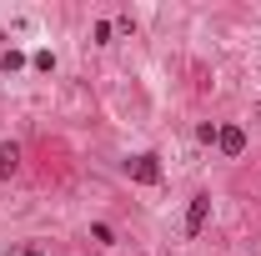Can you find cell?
<instances>
[{"mask_svg": "<svg viewBox=\"0 0 261 256\" xmlns=\"http://www.w3.org/2000/svg\"><path fill=\"white\" fill-rule=\"evenodd\" d=\"M216 146H221V156H241V151H246V131L241 126H221Z\"/></svg>", "mask_w": 261, "mask_h": 256, "instance_id": "cell-3", "label": "cell"}, {"mask_svg": "<svg viewBox=\"0 0 261 256\" xmlns=\"http://www.w3.org/2000/svg\"><path fill=\"white\" fill-rule=\"evenodd\" d=\"M20 171V146L10 141V146H0V176H15Z\"/></svg>", "mask_w": 261, "mask_h": 256, "instance_id": "cell-4", "label": "cell"}, {"mask_svg": "<svg viewBox=\"0 0 261 256\" xmlns=\"http://www.w3.org/2000/svg\"><path fill=\"white\" fill-rule=\"evenodd\" d=\"M0 65H5V70H20V65H25V56H20V50H5V56H0Z\"/></svg>", "mask_w": 261, "mask_h": 256, "instance_id": "cell-6", "label": "cell"}, {"mask_svg": "<svg viewBox=\"0 0 261 256\" xmlns=\"http://www.w3.org/2000/svg\"><path fill=\"white\" fill-rule=\"evenodd\" d=\"M206 221H211V191H196L191 206H186V241H196L206 231Z\"/></svg>", "mask_w": 261, "mask_h": 256, "instance_id": "cell-1", "label": "cell"}, {"mask_svg": "<svg viewBox=\"0 0 261 256\" xmlns=\"http://www.w3.org/2000/svg\"><path fill=\"white\" fill-rule=\"evenodd\" d=\"M126 176L136 181V186H156V181H161V161L151 156V151H141V156L126 161Z\"/></svg>", "mask_w": 261, "mask_h": 256, "instance_id": "cell-2", "label": "cell"}, {"mask_svg": "<svg viewBox=\"0 0 261 256\" xmlns=\"http://www.w3.org/2000/svg\"><path fill=\"white\" fill-rule=\"evenodd\" d=\"M91 40H100V45H106V40H111V20H96V31H91Z\"/></svg>", "mask_w": 261, "mask_h": 256, "instance_id": "cell-7", "label": "cell"}, {"mask_svg": "<svg viewBox=\"0 0 261 256\" xmlns=\"http://www.w3.org/2000/svg\"><path fill=\"white\" fill-rule=\"evenodd\" d=\"M15 256H50V251H40V246H20Z\"/></svg>", "mask_w": 261, "mask_h": 256, "instance_id": "cell-8", "label": "cell"}, {"mask_svg": "<svg viewBox=\"0 0 261 256\" xmlns=\"http://www.w3.org/2000/svg\"><path fill=\"white\" fill-rule=\"evenodd\" d=\"M91 241H100V246H116V231H111V226H91Z\"/></svg>", "mask_w": 261, "mask_h": 256, "instance_id": "cell-5", "label": "cell"}]
</instances>
